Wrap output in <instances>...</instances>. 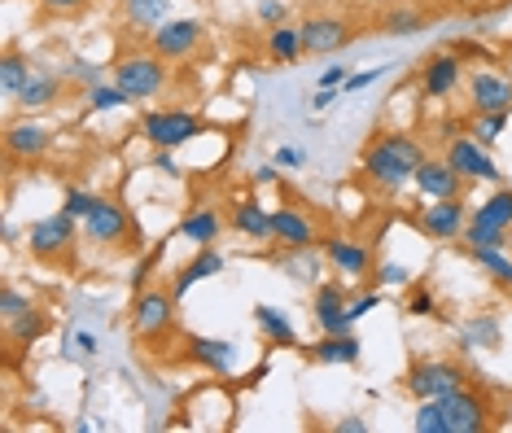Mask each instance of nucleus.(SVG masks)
<instances>
[{"label": "nucleus", "mask_w": 512, "mask_h": 433, "mask_svg": "<svg viewBox=\"0 0 512 433\" xmlns=\"http://www.w3.org/2000/svg\"><path fill=\"white\" fill-rule=\"evenodd\" d=\"M381 307V294H364V298H355L351 302V320H364L368 311H377Z\"/></svg>", "instance_id": "09e8293b"}, {"label": "nucleus", "mask_w": 512, "mask_h": 433, "mask_svg": "<svg viewBox=\"0 0 512 433\" xmlns=\"http://www.w3.org/2000/svg\"><path fill=\"white\" fill-rule=\"evenodd\" d=\"M499 342H504V329H499L495 315H473L460 333L464 350H499Z\"/></svg>", "instance_id": "c756f323"}, {"label": "nucleus", "mask_w": 512, "mask_h": 433, "mask_svg": "<svg viewBox=\"0 0 512 433\" xmlns=\"http://www.w3.org/2000/svg\"><path fill=\"white\" fill-rule=\"evenodd\" d=\"M22 110H49V105L62 101V75L57 70H31V79L18 88V97H14Z\"/></svg>", "instance_id": "b1692460"}, {"label": "nucleus", "mask_w": 512, "mask_h": 433, "mask_svg": "<svg viewBox=\"0 0 512 433\" xmlns=\"http://www.w3.org/2000/svg\"><path fill=\"white\" fill-rule=\"evenodd\" d=\"M412 228L421 232V237L438 241V245L460 241L464 228H469V202H464V197H442V202H429L421 210H412Z\"/></svg>", "instance_id": "6e6552de"}, {"label": "nucleus", "mask_w": 512, "mask_h": 433, "mask_svg": "<svg viewBox=\"0 0 512 433\" xmlns=\"http://www.w3.org/2000/svg\"><path fill=\"white\" fill-rule=\"evenodd\" d=\"M403 385L412 399H447L451 390L469 385V372H464L456 359H416V364L407 368Z\"/></svg>", "instance_id": "0eeeda50"}, {"label": "nucleus", "mask_w": 512, "mask_h": 433, "mask_svg": "<svg viewBox=\"0 0 512 433\" xmlns=\"http://www.w3.org/2000/svg\"><path fill=\"white\" fill-rule=\"evenodd\" d=\"M416 433H447V412L438 399H416V416H412Z\"/></svg>", "instance_id": "e433bc0d"}, {"label": "nucleus", "mask_w": 512, "mask_h": 433, "mask_svg": "<svg viewBox=\"0 0 512 433\" xmlns=\"http://www.w3.org/2000/svg\"><path fill=\"white\" fill-rule=\"evenodd\" d=\"M149 162H154V167H158L162 175H180V171H184L180 162H176V154H171V149H154V158H149Z\"/></svg>", "instance_id": "a18cd8bd"}, {"label": "nucleus", "mask_w": 512, "mask_h": 433, "mask_svg": "<svg viewBox=\"0 0 512 433\" xmlns=\"http://www.w3.org/2000/svg\"><path fill=\"white\" fill-rule=\"evenodd\" d=\"M66 75H75L79 84H84V92H88L92 84H101V66H97V62H84V57H79V62H71V70H66Z\"/></svg>", "instance_id": "37998d69"}, {"label": "nucleus", "mask_w": 512, "mask_h": 433, "mask_svg": "<svg viewBox=\"0 0 512 433\" xmlns=\"http://www.w3.org/2000/svg\"><path fill=\"white\" fill-rule=\"evenodd\" d=\"M272 241L281 250H311L320 241V228L298 206H281V210H272Z\"/></svg>", "instance_id": "f3484780"}, {"label": "nucleus", "mask_w": 512, "mask_h": 433, "mask_svg": "<svg viewBox=\"0 0 512 433\" xmlns=\"http://www.w3.org/2000/svg\"><path fill=\"white\" fill-rule=\"evenodd\" d=\"M31 70H36V66H31L27 57H22L18 49H9V53H5V62H0V92H5V97L14 101V97H18V88L31 79Z\"/></svg>", "instance_id": "473e14b6"}, {"label": "nucleus", "mask_w": 512, "mask_h": 433, "mask_svg": "<svg viewBox=\"0 0 512 433\" xmlns=\"http://www.w3.org/2000/svg\"><path fill=\"white\" fill-rule=\"evenodd\" d=\"M412 184L421 197H429V202H442V197H464V184L469 180H464L460 171H451L447 158H425L421 167H416Z\"/></svg>", "instance_id": "dca6fc26"}, {"label": "nucleus", "mask_w": 512, "mask_h": 433, "mask_svg": "<svg viewBox=\"0 0 512 433\" xmlns=\"http://www.w3.org/2000/svg\"><path fill=\"white\" fill-rule=\"evenodd\" d=\"M302 162H307V154H302V149H276V167L281 171H294V167H302Z\"/></svg>", "instance_id": "de8ad7c7"}, {"label": "nucleus", "mask_w": 512, "mask_h": 433, "mask_svg": "<svg viewBox=\"0 0 512 433\" xmlns=\"http://www.w3.org/2000/svg\"><path fill=\"white\" fill-rule=\"evenodd\" d=\"M429 154H425V145L416 136H407V132H377L364 145V158H359V171L368 175V184L372 189H381V193H403L407 184H412V175L416 167H421Z\"/></svg>", "instance_id": "f257e3e1"}, {"label": "nucleus", "mask_w": 512, "mask_h": 433, "mask_svg": "<svg viewBox=\"0 0 512 433\" xmlns=\"http://www.w3.org/2000/svg\"><path fill=\"white\" fill-rule=\"evenodd\" d=\"M346 79H351V75H346V66H329V70L320 75V88H342Z\"/></svg>", "instance_id": "8fccbe9b"}, {"label": "nucleus", "mask_w": 512, "mask_h": 433, "mask_svg": "<svg viewBox=\"0 0 512 433\" xmlns=\"http://www.w3.org/2000/svg\"><path fill=\"white\" fill-rule=\"evenodd\" d=\"M469 224H486V228H499V232H512V189H499L491 193L482 206L469 210Z\"/></svg>", "instance_id": "cd10ccee"}, {"label": "nucleus", "mask_w": 512, "mask_h": 433, "mask_svg": "<svg viewBox=\"0 0 512 433\" xmlns=\"http://www.w3.org/2000/svg\"><path fill=\"white\" fill-rule=\"evenodd\" d=\"M377 79H381V66H377V70H359V75H351L342 88H346V92H364L368 84H377Z\"/></svg>", "instance_id": "49530a36"}, {"label": "nucleus", "mask_w": 512, "mask_h": 433, "mask_svg": "<svg viewBox=\"0 0 512 433\" xmlns=\"http://www.w3.org/2000/svg\"><path fill=\"white\" fill-rule=\"evenodd\" d=\"M333 433H368V420H359V416H346V420H337Z\"/></svg>", "instance_id": "603ef678"}, {"label": "nucleus", "mask_w": 512, "mask_h": 433, "mask_svg": "<svg viewBox=\"0 0 512 433\" xmlns=\"http://www.w3.org/2000/svg\"><path fill=\"white\" fill-rule=\"evenodd\" d=\"M281 180V167L276 162H267V167H254V184H276Z\"/></svg>", "instance_id": "864d4df0"}, {"label": "nucleus", "mask_w": 512, "mask_h": 433, "mask_svg": "<svg viewBox=\"0 0 512 433\" xmlns=\"http://www.w3.org/2000/svg\"><path fill=\"white\" fill-rule=\"evenodd\" d=\"M84 101H88V110L92 114H110V110H123V105H132V97H127V92L114 84H92L88 92H84Z\"/></svg>", "instance_id": "f704fd0d"}, {"label": "nucleus", "mask_w": 512, "mask_h": 433, "mask_svg": "<svg viewBox=\"0 0 512 433\" xmlns=\"http://www.w3.org/2000/svg\"><path fill=\"white\" fill-rule=\"evenodd\" d=\"M302 355H307L311 364H359L364 346H359V337L351 329V333H324L320 342H311Z\"/></svg>", "instance_id": "5701e85b"}, {"label": "nucleus", "mask_w": 512, "mask_h": 433, "mask_svg": "<svg viewBox=\"0 0 512 433\" xmlns=\"http://www.w3.org/2000/svg\"><path fill=\"white\" fill-rule=\"evenodd\" d=\"M442 158L451 162V171H460L464 180H504V171H499V162L491 158V149L477 145V140L464 132V136H447V149H442Z\"/></svg>", "instance_id": "ddd939ff"}, {"label": "nucleus", "mask_w": 512, "mask_h": 433, "mask_svg": "<svg viewBox=\"0 0 512 433\" xmlns=\"http://www.w3.org/2000/svg\"><path fill=\"white\" fill-rule=\"evenodd\" d=\"M180 232H184V237H189L193 245H215L219 232H224V215H219L215 206H202V210H193V215H184Z\"/></svg>", "instance_id": "c85d7f7f"}, {"label": "nucleus", "mask_w": 512, "mask_h": 433, "mask_svg": "<svg viewBox=\"0 0 512 433\" xmlns=\"http://www.w3.org/2000/svg\"><path fill=\"white\" fill-rule=\"evenodd\" d=\"M49 145H53V132H49L44 123L22 119V123H9V127H5V158H9V162L44 158V154H49Z\"/></svg>", "instance_id": "6ab92c4d"}, {"label": "nucleus", "mask_w": 512, "mask_h": 433, "mask_svg": "<svg viewBox=\"0 0 512 433\" xmlns=\"http://www.w3.org/2000/svg\"><path fill=\"white\" fill-rule=\"evenodd\" d=\"M206 40V27L197 18H167L162 27L149 31V49L167 62H189V57L202 49Z\"/></svg>", "instance_id": "9d476101"}, {"label": "nucleus", "mask_w": 512, "mask_h": 433, "mask_svg": "<svg viewBox=\"0 0 512 433\" xmlns=\"http://www.w3.org/2000/svg\"><path fill=\"white\" fill-rule=\"evenodd\" d=\"M377 280L381 285H412V272H407V267H399V263H381V272H377Z\"/></svg>", "instance_id": "c03bdc74"}, {"label": "nucleus", "mask_w": 512, "mask_h": 433, "mask_svg": "<svg viewBox=\"0 0 512 433\" xmlns=\"http://www.w3.org/2000/svg\"><path fill=\"white\" fill-rule=\"evenodd\" d=\"M464 84V57L451 49V53H434L421 70V92L429 101H447L451 92Z\"/></svg>", "instance_id": "2eb2a0df"}, {"label": "nucleus", "mask_w": 512, "mask_h": 433, "mask_svg": "<svg viewBox=\"0 0 512 433\" xmlns=\"http://www.w3.org/2000/svg\"><path fill=\"white\" fill-rule=\"evenodd\" d=\"M119 14L127 27H136V31H154L162 27V22L171 18V0H119Z\"/></svg>", "instance_id": "bb28decb"}, {"label": "nucleus", "mask_w": 512, "mask_h": 433, "mask_svg": "<svg viewBox=\"0 0 512 433\" xmlns=\"http://www.w3.org/2000/svg\"><path fill=\"white\" fill-rule=\"evenodd\" d=\"M31 307H36V302H31V294H22L18 285H5V289H0V320H5V324H14L18 315H27Z\"/></svg>", "instance_id": "58836bf2"}, {"label": "nucleus", "mask_w": 512, "mask_h": 433, "mask_svg": "<svg viewBox=\"0 0 512 433\" xmlns=\"http://www.w3.org/2000/svg\"><path fill=\"white\" fill-rule=\"evenodd\" d=\"M110 70H114V84H119L132 101H154V97H162V92H167V84H171L167 57H158L154 49L119 53Z\"/></svg>", "instance_id": "39448f33"}, {"label": "nucleus", "mask_w": 512, "mask_h": 433, "mask_svg": "<svg viewBox=\"0 0 512 433\" xmlns=\"http://www.w3.org/2000/svg\"><path fill=\"white\" fill-rule=\"evenodd\" d=\"M44 333H49V315H44L40 307H31L27 315H18L14 324H5L9 346H31V342H40Z\"/></svg>", "instance_id": "7c9ffc66"}, {"label": "nucleus", "mask_w": 512, "mask_h": 433, "mask_svg": "<svg viewBox=\"0 0 512 433\" xmlns=\"http://www.w3.org/2000/svg\"><path fill=\"white\" fill-rule=\"evenodd\" d=\"M442 412H447V433H486L495 429V407L486 399L482 390H469V385H460V390H451L447 399H438Z\"/></svg>", "instance_id": "1a4fd4ad"}, {"label": "nucleus", "mask_w": 512, "mask_h": 433, "mask_svg": "<svg viewBox=\"0 0 512 433\" xmlns=\"http://www.w3.org/2000/svg\"><path fill=\"white\" fill-rule=\"evenodd\" d=\"M464 88H469L473 114H499V110L512 114V75H508V70L477 66L473 75L464 79Z\"/></svg>", "instance_id": "f8f14e48"}, {"label": "nucleus", "mask_w": 512, "mask_h": 433, "mask_svg": "<svg viewBox=\"0 0 512 433\" xmlns=\"http://www.w3.org/2000/svg\"><path fill=\"white\" fill-rule=\"evenodd\" d=\"M141 136L154 149H180L189 140L202 136V119L193 110H180V105H167V110H145L141 114Z\"/></svg>", "instance_id": "423d86ee"}, {"label": "nucleus", "mask_w": 512, "mask_h": 433, "mask_svg": "<svg viewBox=\"0 0 512 433\" xmlns=\"http://www.w3.org/2000/svg\"><path fill=\"white\" fill-rule=\"evenodd\" d=\"M180 324V298L162 285H145L132 302V337L154 350L158 342H167V333H176Z\"/></svg>", "instance_id": "20e7f679"}, {"label": "nucleus", "mask_w": 512, "mask_h": 433, "mask_svg": "<svg viewBox=\"0 0 512 433\" xmlns=\"http://www.w3.org/2000/svg\"><path fill=\"white\" fill-rule=\"evenodd\" d=\"M333 101H337V88H316L311 92V110H329Z\"/></svg>", "instance_id": "3c124183"}, {"label": "nucleus", "mask_w": 512, "mask_h": 433, "mask_svg": "<svg viewBox=\"0 0 512 433\" xmlns=\"http://www.w3.org/2000/svg\"><path fill=\"white\" fill-rule=\"evenodd\" d=\"M40 14H53V18H75L84 14V9L92 5V0H36Z\"/></svg>", "instance_id": "a19ab883"}, {"label": "nucleus", "mask_w": 512, "mask_h": 433, "mask_svg": "<svg viewBox=\"0 0 512 433\" xmlns=\"http://www.w3.org/2000/svg\"><path fill=\"white\" fill-rule=\"evenodd\" d=\"M224 272V254L215 250V245H197V254H193V263H184L176 280H171V294H176L184 302V294H189L193 285H202V280H211Z\"/></svg>", "instance_id": "412c9836"}, {"label": "nucleus", "mask_w": 512, "mask_h": 433, "mask_svg": "<svg viewBox=\"0 0 512 433\" xmlns=\"http://www.w3.org/2000/svg\"><path fill=\"white\" fill-rule=\"evenodd\" d=\"M311 315H316L320 333H351L355 320H351V302H346V285H316V294H311Z\"/></svg>", "instance_id": "4468645a"}, {"label": "nucleus", "mask_w": 512, "mask_h": 433, "mask_svg": "<svg viewBox=\"0 0 512 433\" xmlns=\"http://www.w3.org/2000/svg\"><path fill=\"white\" fill-rule=\"evenodd\" d=\"M79 237H84V228L71 210H53L27 228V254L44 267H71Z\"/></svg>", "instance_id": "7ed1b4c3"}, {"label": "nucleus", "mask_w": 512, "mask_h": 433, "mask_svg": "<svg viewBox=\"0 0 512 433\" xmlns=\"http://www.w3.org/2000/svg\"><path fill=\"white\" fill-rule=\"evenodd\" d=\"M504 127H508V110H499V114H473L469 123H464V132H469L477 145H486L491 149L499 136H504Z\"/></svg>", "instance_id": "c9c22d12"}, {"label": "nucleus", "mask_w": 512, "mask_h": 433, "mask_svg": "<svg viewBox=\"0 0 512 433\" xmlns=\"http://www.w3.org/2000/svg\"><path fill=\"white\" fill-rule=\"evenodd\" d=\"M228 224H232L237 237H246V241H272V210H267L259 197H241V202L232 206Z\"/></svg>", "instance_id": "4be33fe9"}, {"label": "nucleus", "mask_w": 512, "mask_h": 433, "mask_svg": "<svg viewBox=\"0 0 512 433\" xmlns=\"http://www.w3.org/2000/svg\"><path fill=\"white\" fill-rule=\"evenodd\" d=\"M84 241L97 245V250H110V254H141L145 250V237H141V224L132 219V210L114 197H97V206L88 210L84 224Z\"/></svg>", "instance_id": "f03ea898"}, {"label": "nucleus", "mask_w": 512, "mask_h": 433, "mask_svg": "<svg viewBox=\"0 0 512 433\" xmlns=\"http://www.w3.org/2000/svg\"><path fill=\"white\" fill-rule=\"evenodd\" d=\"M403 311L412 315V320H429V315H438V298L429 294L425 285H407V298H403Z\"/></svg>", "instance_id": "4c0bfd02"}, {"label": "nucleus", "mask_w": 512, "mask_h": 433, "mask_svg": "<svg viewBox=\"0 0 512 433\" xmlns=\"http://www.w3.org/2000/svg\"><path fill=\"white\" fill-rule=\"evenodd\" d=\"M298 31H302V53L307 57H329L355 40L351 18L342 14H311L307 22H298Z\"/></svg>", "instance_id": "9b49d317"}, {"label": "nucleus", "mask_w": 512, "mask_h": 433, "mask_svg": "<svg viewBox=\"0 0 512 433\" xmlns=\"http://www.w3.org/2000/svg\"><path fill=\"white\" fill-rule=\"evenodd\" d=\"M184 359L197 368H206V372H215V377H228V372L237 368V346L224 342V337L193 333V337H184Z\"/></svg>", "instance_id": "a211bd4d"}, {"label": "nucleus", "mask_w": 512, "mask_h": 433, "mask_svg": "<svg viewBox=\"0 0 512 433\" xmlns=\"http://www.w3.org/2000/svg\"><path fill=\"white\" fill-rule=\"evenodd\" d=\"M324 259H329L333 272L346 276V280H359V276L372 272V250L355 237H329L324 241Z\"/></svg>", "instance_id": "aec40b11"}, {"label": "nucleus", "mask_w": 512, "mask_h": 433, "mask_svg": "<svg viewBox=\"0 0 512 433\" xmlns=\"http://www.w3.org/2000/svg\"><path fill=\"white\" fill-rule=\"evenodd\" d=\"M254 14H259V22L272 31V27H281V22H289V5H285V0H259V9H254Z\"/></svg>", "instance_id": "79ce46f5"}, {"label": "nucleus", "mask_w": 512, "mask_h": 433, "mask_svg": "<svg viewBox=\"0 0 512 433\" xmlns=\"http://www.w3.org/2000/svg\"><path fill=\"white\" fill-rule=\"evenodd\" d=\"M298 57H307V53H302L298 22H281V27L267 31V62H272V66H294Z\"/></svg>", "instance_id": "a878e982"}, {"label": "nucleus", "mask_w": 512, "mask_h": 433, "mask_svg": "<svg viewBox=\"0 0 512 433\" xmlns=\"http://www.w3.org/2000/svg\"><path fill=\"white\" fill-rule=\"evenodd\" d=\"M425 27H429V18L421 14V9H412V5L390 9V14L381 18V35H394V40H403V35H416V31H425Z\"/></svg>", "instance_id": "72a5a7b5"}, {"label": "nucleus", "mask_w": 512, "mask_h": 433, "mask_svg": "<svg viewBox=\"0 0 512 433\" xmlns=\"http://www.w3.org/2000/svg\"><path fill=\"white\" fill-rule=\"evenodd\" d=\"M464 254H469V259L482 267V272L491 276L499 289H512V259H508L504 250H486V245H473V250H464Z\"/></svg>", "instance_id": "2f4dec72"}, {"label": "nucleus", "mask_w": 512, "mask_h": 433, "mask_svg": "<svg viewBox=\"0 0 512 433\" xmlns=\"http://www.w3.org/2000/svg\"><path fill=\"white\" fill-rule=\"evenodd\" d=\"M254 324H259V333H263L267 346H285V350L298 346L294 320H289L281 307H272V302H259V307H254Z\"/></svg>", "instance_id": "393cba45"}, {"label": "nucleus", "mask_w": 512, "mask_h": 433, "mask_svg": "<svg viewBox=\"0 0 512 433\" xmlns=\"http://www.w3.org/2000/svg\"><path fill=\"white\" fill-rule=\"evenodd\" d=\"M92 206H97V193H88V189H66V193H62V210H71L79 224L88 219Z\"/></svg>", "instance_id": "ea45409f"}]
</instances>
